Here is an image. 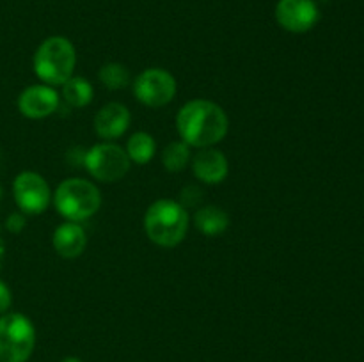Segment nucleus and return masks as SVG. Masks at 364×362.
<instances>
[{
	"instance_id": "f257e3e1",
	"label": "nucleus",
	"mask_w": 364,
	"mask_h": 362,
	"mask_svg": "<svg viewBox=\"0 0 364 362\" xmlns=\"http://www.w3.org/2000/svg\"><path fill=\"white\" fill-rule=\"evenodd\" d=\"M176 130L181 141L191 148H213L228 135L230 117L215 102L205 98L191 99L178 110Z\"/></svg>"
},
{
	"instance_id": "f03ea898",
	"label": "nucleus",
	"mask_w": 364,
	"mask_h": 362,
	"mask_svg": "<svg viewBox=\"0 0 364 362\" xmlns=\"http://www.w3.org/2000/svg\"><path fill=\"white\" fill-rule=\"evenodd\" d=\"M191 216L187 208L174 199H159L144 213L146 236L155 245L171 248L180 245L187 236Z\"/></svg>"
},
{
	"instance_id": "7ed1b4c3",
	"label": "nucleus",
	"mask_w": 364,
	"mask_h": 362,
	"mask_svg": "<svg viewBox=\"0 0 364 362\" xmlns=\"http://www.w3.org/2000/svg\"><path fill=\"white\" fill-rule=\"evenodd\" d=\"M77 66V50L64 35H50L36 48L32 67L43 84L63 85L73 77Z\"/></svg>"
},
{
	"instance_id": "20e7f679",
	"label": "nucleus",
	"mask_w": 364,
	"mask_h": 362,
	"mask_svg": "<svg viewBox=\"0 0 364 362\" xmlns=\"http://www.w3.org/2000/svg\"><path fill=\"white\" fill-rule=\"evenodd\" d=\"M53 206L68 222L89 220L102 206V192L84 177H68L57 185L52 197Z\"/></svg>"
},
{
	"instance_id": "39448f33",
	"label": "nucleus",
	"mask_w": 364,
	"mask_h": 362,
	"mask_svg": "<svg viewBox=\"0 0 364 362\" xmlns=\"http://www.w3.org/2000/svg\"><path fill=\"white\" fill-rule=\"evenodd\" d=\"M36 348L34 323L21 312L0 314V362H27Z\"/></svg>"
},
{
	"instance_id": "423d86ee",
	"label": "nucleus",
	"mask_w": 364,
	"mask_h": 362,
	"mask_svg": "<svg viewBox=\"0 0 364 362\" xmlns=\"http://www.w3.org/2000/svg\"><path fill=\"white\" fill-rule=\"evenodd\" d=\"M84 167L96 181L116 183L127 176L132 162L124 148H121L116 142L103 141L85 149Z\"/></svg>"
},
{
	"instance_id": "0eeeda50",
	"label": "nucleus",
	"mask_w": 364,
	"mask_h": 362,
	"mask_svg": "<svg viewBox=\"0 0 364 362\" xmlns=\"http://www.w3.org/2000/svg\"><path fill=\"white\" fill-rule=\"evenodd\" d=\"M134 96L149 109H160L171 103L176 96V78L162 67H148L141 71L132 82Z\"/></svg>"
},
{
	"instance_id": "6e6552de",
	"label": "nucleus",
	"mask_w": 364,
	"mask_h": 362,
	"mask_svg": "<svg viewBox=\"0 0 364 362\" xmlns=\"http://www.w3.org/2000/svg\"><path fill=\"white\" fill-rule=\"evenodd\" d=\"M14 202L25 215H39L52 204V188L48 181L34 170H23L13 181Z\"/></svg>"
},
{
	"instance_id": "1a4fd4ad",
	"label": "nucleus",
	"mask_w": 364,
	"mask_h": 362,
	"mask_svg": "<svg viewBox=\"0 0 364 362\" xmlns=\"http://www.w3.org/2000/svg\"><path fill=\"white\" fill-rule=\"evenodd\" d=\"M274 14L277 25L291 34L309 32L320 20V9L315 0H279Z\"/></svg>"
},
{
	"instance_id": "9d476101",
	"label": "nucleus",
	"mask_w": 364,
	"mask_h": 362,
	"mask_svg": "<svg viewBox=\"0 0 364 362\" xmlns=\"http://www.w3.org/2000/svg\"><path fill=\"white\" fill-rule=\"evenodd\" d=\"M60 105V96L52 85L36 84L28 85L18 96V110L27 119H45L57 112Z\"/></svg>"
},
{
	"instance_id": "9b49d317",
	"label": "nucleus",
	"mask_w": 364,
	"mask_h": 362,
	"mask_svg": "<svg viewBox=\"0 0 364 362\" xmlns=\"http://www.w3.org/2000/svg\"><path fill=\"white\" fill-rule=\"evenodd\" d=\"M192 172L196 180L206 185L223 183L230 172V162L226 155L215 148H203L192 156L191 160Z\"/></svg>"
},
{
	"instance_id": "f8f14e48",
	"label": "nucleus",
	"mask_w": 364,
	"mask_h": 362,
	"mask_svg": "<svg viewBox=\"0 0 364 362\" xmlns=\"http://www.w3.org/2000/svg\"><path fill=\"white\" fill-rule=\"evenodd\" d=\"M132 116L130 110L119 102H110L103 105L95 116V131L100 138L107 142H114L123 137L124 131L130 128Z\"/></svg>"
},
{
	"instance_id": "ddd939ff",
	"label": "nucleus",
	"mask_w": 364,
	"mask_h": 362,
	"mask_svg": "<svg viewBox=\"0 0 364 362\" xmlns=\"http://www.w3.org/2000/svg\"><path fill=\"white\" fill-rule=\"evenodd\" d=\"M52 243L57 254L64 259H75L84 254L87 245V234L78 222H64L55 227L52 234Z\"/></svg>"
},
{
	"instance_id": "4468645a",
	"label": "nucleus",
	"mask_w": 364,
	"mask_h": 362,
	"mask_svg": "<svg viewBox=\"0 0 364 362\" xmlns=\"http://www.w3.org/2000/svg\"><path fill=\"white\" fill-rule=\"evenodd\" d=\"M194 226L205 236H219L230 227V215L220 206H201L194 213Z\"/></svg>"
},
{
	"instance_id": "2eb2a0df",
	"label": "nucleus",
	"mask_w": 364,
	"mask_h": 362,
	"mask_svg": "<svg viewBox=\"0 0 364 362\" xmlns=\"http://www.w3.org/2000/svg\"><path fill=\"white\" fill-rule=\"evenodd\" d=\"M63 99L71 109H84L95 98V87L84 77H71L63 84Z\"/></svg>"
},
{
	"instance_id": "dca6fc26",
	"label": "nucleus",
	"mask_w": 364,
	"mask_h": 362,
	"mask_svg": "<svg viewBox=\"0 0 364 362\" xmlns=\"http://www.w3.org/2000/svg\"><path fill=\"white\" fill-rule=\"evenodd\" d=\"M124 151H127L132 163L146 165V163L151 162L153 156H155L156 142L155 138H153V135L148 133V131H135V133L127 141Z\"/></svg>"
},
{
	"instance_id": "f3484780",
	"label": "nucleus",
	"mask_w": 364,
	"mask_h": 362,
	"mask_svg": "<svg viewBox=\"0 0 364 362\" xmlns=\"http://www.w3.org/2000/svg\"><path fill=\"white\" fill-rule=\"evenodd\" d=\"M192 160V148L180 141H173L164 148L162 151V165L164 169L169 170V172H181V170L187 169L191 165Z\"/></svg>"
},
{
	"instance_id": "a211bd4d",
	"label": "nucleus",
	"mask_w": 364,
	"mask_h": 362,
	"mask_svg": "<svg viewBox=\"0 0 364 362\" xmlns=\"http://www.w3.org/2000/svg\"><path fill=\"white\" fill-rule=\"evenodd\" d=\"M98 78L109 91H121L132 84L130 71L119 62H105L98 71Z\"/></svg>"
},
{
	"instance_id": "6ab92c4d",
	"label": "nucleus",
	"mask_w": 364,
	"mask_h": 362,
	"mask_svg": "<svg viewBox=\"0 0 364 362\" xmlns=\"http://www.w3.org/2000/svg\"><path fill=\"white\" fill-rule=\"evenodd\" d=\"M203 197V192L201 188L196 187V185H191V187H185L183 190H181L180 194V204L183 206V208H194V206L199 204V201H201Z\"/></svg>"
},
{
	"instance_id": "aec40b11",
	"label": "nucleus",
	"mask_w": 364,
	"mask_h": 362,
	"mask_svg": "<svg viewBox=\"0 0 364 362\" xmlns=\"http://www.w3.org/2000/svg\"><path fill=\"white\" fill-rule=\"evenodd\" d=\"M11 304H13V295H11L9 286L4 280H0V314L9 312Z\"/></svg>"
},
{
	"instance_id": "412c9836",
	"label": "nucleus",
	"mask_w": 364,
	"mask_h": 362,
	"mask_svg": "<svg viewBox=\"0 0 364 362\" xmlns=\"http://www.w3.org/2000/svg\"><path fill=\"white\" fill-rule=\"evenodd\" d=\"M23 227H25V219L21 213H13L11 216H7V229H9L11 233H20Z\"/></svg>"
},
{
	"instance_id": "4be33fe9",
	"label": "nucleus",
	"mask_w": 364,
	"mask_h": 362,
	"mask_svg": "<svg viewBox=\"0 0 364 362\" xmlns=\"http://www.w3.org/2000/svg\"><path fill=\"white\" fill-rule=\"evenodd\" d=\"M60 362H82V361L78 357H66V358H63Z\"/></svg>"
},
{
	"instance_id": "5701e85b",
	"label": "nucleus",
	"mask_w": 364,
	"mask_h": 362,
	"mask_svg": "<svg viewBox=\"0 0 364 362\" xmlns=\"http://www.w3.org/2000/svg\"><path fill=\"white\" fill-rule=\"evenodd\" d=\"M0 199H2V187H0Z\"/></svg>"
}]
</instances>
